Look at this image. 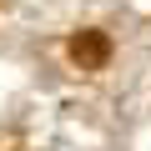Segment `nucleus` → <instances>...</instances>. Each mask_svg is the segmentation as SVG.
Masks as SVG:
<instances>
[{"label": "nucleus", "mask_w": 151, "mask_h": 151, "mask_svg": "<svg viewBox=\"0 0 151 151\" xmlns=\"http://www.w3.org/2000/svg\"><path fill=\"white\" fill-rule=\"evenodd\" d=\"M70 50H76V60H91V65H96V60L106 55V45H101V40H76Z\"/></svg>", "instance_id": "1"}]
</instances>
